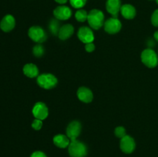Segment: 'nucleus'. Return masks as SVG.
<instances>
[{
	"instance_id": "obj_1",
	"label": "nucleus",
	"mask_w": 158,
	"mask_h": 157,
	"mask_svg": "<svg viewBox=\"0 0 158 157\" xmlns=\"http://www.w3.org/2000/svg\"><path fill=\"white\" fill-rule=\"evenodd\" d=\"M87 21L92 29H100L104 24V14L99 9H93L88 13Z\"/></svg>"
},
{
	"instance_id": "obj_2",
	"label": "nucleus",
	"mask_w": 158,
	"mask_h": 157,
	"mask_svg": "<svg viewBox=\"0 0 158 157\" xmlns=\"http://www.w3.org/2000/svg\"><path fill=\"white\" fill-rule=\"evenodd\" d=\"M68 147L69 155L71 157H85L87 154L86 145L77 139L70 141Z\"/></svg>"
},
{
	"instance_id": "obj_3",
	"label": "nucleus",
	"mask_w": 158,
	"mask_h": 157,
	"mask_svg": "<svg viewBox=\"0 0 158 157\" xmlns=\"http://www.w3.org/2000/svg\"><path fill=\"white\" fill-rule=\"evenodd\" d=\"M58 80L56 77L50 73H44L39 75L37 78V83L40 87L45 89H50L57 85Z\"/></svg>"
},
{
	"instance_id": "obj_4",
	"label": "nucleus",
	"mask_w": 158,
	"mask_h": 157,
	"mask_svg": "<svg viewBox=\"0 0 158 157\" xmlns=\"http://www.w3.org/2000/svg\"><path fill=\"white\" fill-rule=\"evenodd\" d=\"M141 60L143 64L149 68H154L158 64V56L153 49H147L141 54Z\"/></svg>"
},
{
	"instance_id": "obj_5",
	"label": "nucleus",
	"mask_w": 158,
	"mask_h": 157,
	"mask_svg": "<svg viewBox=\"0 0 158 157\" xmlns=\"http://www.w3.org/2000/svg\"><path fill=\"white\" fill-rule=\"evenodd\" d=\"M29 38L37 43H42L47 38L46 32L40 26H32L29 29L28 32Z\"/></svg>"
},
{
	"instance_id": "obj_6",
	"label": "nucleus",
	"mask_w": 158,
	"mask_h": 157,
	"mask_svg": "<svg viewBox=\"0 0 158 157\" xmlns=\"http://www.w3.org/2000/svg\"><path fill=\"white\" fill-rule=\"evenodd\" d=\"M80 132H81V124L78 121L71 122L66 128V135L70 139V141L77 139Z\"/></svg>"
},
{
	"instance_id": "obj_7",
	"label": "nucleus",
	"mask_w": 158,
	"mask_h": 157,
	"mask_svg": "<svg viewBox=\"0 0 158 157\" xmlns=\"http://www.w3.org/2000/svg\"><path fill=\"white\" fill-rule=\"evenodd\" d=\"M122 24L117 18H110L104 23V29L109 34H116L121 29Z\"/></svg>"
},
{
	"instance_id": "obj_8",
	"label": "nucleus",
	"mask_w": 158,
	"mask_h": 157,
	"mask_svg": "<svg viewBox=\"0 0 158 157\" xmlns=\"http://www.w3.org/2000/svg\"><path fill=\"white\" fill-rule=\"evenodd\" d=\"M32 114L35 119L43 120L47 118L49 110L45 103L39 102L35 103V106L32 108Z\"/></svg>"
},
{
	"instance_id": "obj_9",
	"label": "nucleus",
	"mask_w": 158,
	"mask_h": 157,
	"mask_svg": "<svg viewBox=\"0 0 158 157\" xmlns=\"http://www.w3.org/2000/svg\"><path fill=\"white\" fill-rule=\"evenodd\" d=\"M120 149L124 153L130 154L134 152L136 147V143L134 139L130 135H126L120 140Z\"/></svg>"
},
{
	"instance_id": "obj_10",
	"label": "nucleus",
	"mask_w": 158,
	"mask_h": 157,
	"mask_svg": "<svg viewBox=\"0 0 158 157\" xmlns=\"http://www.w3.org/2000/svg\"><path fill=\"white\" fill-rule=\"evenodd\" d=\"M77 36L80 38V41L83 42L85 44L93 42L94 40V35L92 29L86 26H83V27L80 28V29L78 30V33H77Z\"/></svg>"
},
{
	"instance_id": "obj_11",
	"label": "nucleus",
	"mask_w": 158,
	"mask_h": 157,
	"mask_svg": "<svg viewBox=\"0 0 158 157\" xmlns=\"http://www.w3.org/2000/svg\"><path fill=\"white\" fill-rule=\"evenodd\" d=\"M53 15L56 19L67 20L72 15V11L67 6H60L54 9Z\"/></svg>"
},
{
	"instance_id": "obj_12",
	"label": "nucleus",
	"mask_w": 158,
	"mask_h": 157,
	"mask_svg": "<svg viewBox=\"0 0 158 157\" xmlns=\"http://www.w3.org/2000/svg\"><path fill=\"white\" fill-rule=\"evenodd\" d=\"M121 1L120 0H107L106 3V9L114 18H117L119 12L121 9Z\"/></svg>"
},
{
	"instance_id": "obj_13",
	"label": "nucleus",
	"mask_w": 158,
	"mask_h": 157,
	"mask_svg": "<svg viewBox=\"0 0 158 157\" xmlns=\"http://www.w3.org/2000/svg\"><path fill=\"white\" fill-rule=\"evenodd\" d=\"M15 26V18L12 15H6L3 17L0 22V28L2 31L9 32L14 29Z\"/></svg>"
},
{
	"instance_id": "obj_14",
	"label": "nucleus",
	"mask_w": 158,
	"mask_h": 157,
	"mask_svg": "<svg viewBox=\"0 0 158 157\" xmlns=\"http://www.w3.org/2000/svg\"><path fill=\"white\" fill-rule=\"evenodd\" d=\"M77 97L80 101L85 103H89L92 102L94 99L92 91L86 87H80L77 90Z\"/></svg>"
},
{
	"instance_id": "obj_15",
	"label": "nucleus",
	"mask_w": 158,
	"mask_h": 157,
	"mask_svg": "<svg viewBox=\"0 0 158 157\" xmlns=\"http://www.w3.org/2000/svg\"><path fill=\"white\" fill-rule=\"evenodd\" d=\"M74 28L70 24H65L61 26L59 31L58 36L61 40H66L71 37V35L73 34Z\"/></svg>"
},
{
	"instance_id": "obj_16",
	"label": "nucleus",
	"mask_w": 158,
	"mask_h": 157,
	"mask_svg": "<svg viewBox=\"0 0 158 157\" xmlns=\"http://www.w3.org/2000/svg\"><path fill=\"white\" fill-rule=\"evenodd\" d=\"M53 143L57 147L65 149L67 146H69V143H70V139L68 138L67 135L58 134L53 137Z\"/></svg>"
},
{
	"instance_id": "obj_17",
	"label": "nucleus",
	"mask_w": 158,
	"mask_h": 157,
	"mask_svg": "<svg viewBox=\"0 0 158 157\" xmlns=\"http://www.w3.org/2000/svg\"><path fill=\"white\" fill-rule=\"evenodd\" d=\"M120 12L122 15L127 19H132L136 15V9L130 4H125L121 6Z\"/></svg>"
},
{
	"instance_id": "obj_18",
	"label": "nucleus",
	"mask_w": 158,
	"mask_h": 157,
	"mask_svg": "<svg viewBox=\"0 0 158 157\" xmlns=\"http://www.w3.org/2000/svg\"><path fill=\"white\" fill-rule=\"evenodd\" d=\"M23 72L26 76L29 78H35L38 75L39 69L35 64L32 63H28L25 65L23 67Z\"/></svg>"
},
{
	"instance_id": "obj_19",
	"label": "nucleus",
	"mask_w": 158,
	"mask_h": 157,
	"mask_svg": "<svg viewBox=\"0 0 158 157\" xmlns=\"http://www.w3.org/2000/svg\"><path fill=\"white\" fill-rule=\"evenodd\" d=\"M75 17L76 18H77V21L83 22H85L86 20H87L88 13L86 10H84V9H79V10L77 11V12H76Z\"/></svg>"
},
{
	"instance_id": "obj_20",
	"label": "nucleus",
	"mask_w": 158,
	"mask_h": 157,
	"mask_svg": "<svg viewBox=\"0 0 158 157\" xmlns=\"http://www.w3.org/2000/svg\"><path fill=\"white\" fill-rule=\"evenodd\" d=\"M60 23L56 19H52L49 24V29L52 34L55 35H58L59 31H60Z\"/></svg>"
},
{
	"instance_id": "obj_21",
	"label": "nucleus",
	"mask_w": 158,
	"mask_h": 157,
	"mask_svg": "<svg viewBox=\"0 0 158 157\" xmlns=\"http://www.w3.org/2000/svg\"><path fill=\"white\" fill-rule=\"evenodd\" d=\"M32 52H33V55L35 57H41L44 54V48L40 44L36 45V46H35L33 47Z\"/></svg>"
},
{
	"instance_id": "obj_22",
	"label": "nucleus",
	"mask_w": 158,
	"mask_h": 157,
	"mask_svg": "<svg viewBox=\"0 0 158 157\" xmlns=\"http://www.w3.org/2000/svg\"><path fill=\"white\" fill-rule=\"evenodd\" d=\"M87 0H69L71 6L75 9H80L86 5Z\"/></svg>"
},
{
	"instance_id": "obj_23",
	"label": "nucleus",
	"mask_w": 158,
	"mask_h": 157,
	"mask_svg": "<svg viewBox=\"0 0 158 157\" xmlns=\"http://www.w3.org/2000/svg\"><path fill=\"white\" fill-rule=\"evenodd\" d=\"M114 133H115L116 136L122 139L123 137H124L126 135V129L123 126H118L114 130Z\"/></svg>"
},
{
	"instance_id": "obj_24",
	"label": "nucleus",
	"mask_w": 158,
	"mask_h": 157,
	"mask_svg": "<svg viewBox=\"0 0 158 157\" xmlns=\"http://www.w3.org/2000/svg\"><path fill=\"white\" fill-rule=\"evenodd\" d=\"M43 126V121L38 119H35L32 123V127L35 130H40Z\"/></svg>"
},
{
	"instance_id": "obj_25",
	"label": "nucleus",
	"mask_w": 158,
	"mask_h": 157,
	"mask_svg": "<svg viewBox=\"0 0 158 157\" xmlns=\"http://www.w3.org/2000/svg\"><path fill=\"white\" fill-rule=\"evenodd\" d=\"M151 22L156 27H158V9L155 10L151 16Z\"/></svg>"
},
{
	"instance_id": "obj_26",
	"label": "nucleus",
	"mask_w": 158,
	"mask_h": 157,
	"mask_svg": "<svg viewBox=\"0 0 158 157\" xmlns=\"http://www.w3.org/2000/svg\"><path fill=\"white\" fill-rule=\"evenodd\" d=\"M85 49H86V52H92L93 51H94V49H95V46H94V44L93 42L87 43V44H86V46H85Z\"/></svg>"
},
{
	"instance_id": "obj_27",
	"label": "nucleus",
	"mask_w": 158,
	"mask_h": 157,
	"mask_svg": "<svg viewBox=\"0 0 158 157\" xmlns=\"http://www.w3.org/2000/svg\"><path fill=\"white\" fill-rule=\"evenodd\" d=\"M30 157H47L44 152H41V151H35L31 155Z\"/></svg>"
},
{
	"instance_id": "obj_28",
	"label": "nucleus",
	"mask_w": 158,
	"mask_h": 157,
	"mask_svg": "<svg viewBox=\"0 0 158 157\" xmlns=\"http://www.w3.org/2000/svg\"><path fill=\"white\" fill-rule=\"evenodd\" d=\"M55 1L56 2L60 3V4H65L68 0H55Z\"/></svg>"
},
{
	"instance_id": "obj_29",
	"label": "nucleus",
	"mask_w": 158,
	"mask_h": 157,
	"mask_svg": "<svg viewBox=\"0 0 158 157\" xmlns=\"http://www.w3.org/2000/svg\"><path fill=\"white\" fill-rule=\"evenodd\" d=\"M154 38L157 40V42H158V30L154 33Z\"/></svg>"
},
{
	"instance_id": "obj_30",
	"label": "nucleus",
	"mask_w": 158,
	"mask_h": 157,
	"mask_svg": "<svg viewBox=\"0 0 158 157\" xmlns=\"http://www.w3.org/2000/svg\"><path fill=\"white\" fill-rule=\"evenodd\" d=\"M157 3L158 4V0H157Z\"/></svg>"
}]
</instances>
